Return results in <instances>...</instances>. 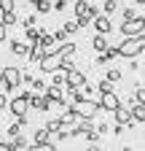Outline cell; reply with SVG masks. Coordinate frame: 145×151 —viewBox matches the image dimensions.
<instances>
[{
  "label": "cell",
  "mask_w": 145,
  "mask_h": 151,
  "mask_svg": "<svg viewBox=\"0 0 145 151\" xmlns=\"http://www.w3.org/2000/svg\"><path fill=\"white\" fill-rule=\"evenodd\" d=\"M142 51H145V35L124 38V43H118V57H126V60H137Z\"/></svg>",
  "instance_id": "1"
},
{
  "label": "cell",
  "mask_w": 145,
  "mask_h": 151,
  "mask_svg": "<svg viewBox=\"0 0 145 151\" xmlns=\"http://www.w3.org/2000/svg\"><path fill=\"white\" fill-rule=\"evenodd\" d=\"M72 111L78 113V119H81V122H92L97 113L102 111V105H100V100H86V97H83L81 103L72 105Z\"/></svg>",
  "instance_id": "2"
},
{
  "label": "cell",
  "mask_w": 145,
  "mask_h": 151,
  "mask_svg": "<svg viewBox=\"0 0 145 151\" xmlns=\"http://www.w3.org/2000/svg\"><path fill=\"white\" fill-rule=\"evenodd\" d=\"M19 86H22V70L16 65H6L3 68V89H6V94H14Z\"/></svg>",
  "instance_id": "3"
},
{
  "label": "cell",
  "mask_w": 145,
  "mask_h": 151,
  "mask_svg": "<svg viewBox=\"0 0 145 151\" xmlns=\"http://www.w3.org/2000/svg\"><path fill=\"white\" fill-rule=\"evenodd\" d=\"M30 97H32V92H22V94H16V97L8 100V111L14 113L16 119H24V116H27V111H30Z\"/></svg>",
  "instance_id": "4"
},
{
  "label": "cell",
  "mask_w": 145,
  "mask_h": 151,
  "mask_svg": "<svg viewBox=\"0 0 145 151\" xmlns=\"http://www.w3.org/2000/svg\"><path fill=\"white\" fill-rule=\"evenodd\" d=\"M118 32L124 38H140V35H145V16H137V19H132V22H121Z\"/></svg>",
  "instance_id": "5"
},
{
  "label": "cell",
  "mask_w": 145,
  "mask_h": 151,
  "mask_svg": "<svg viewBox=\"0 0 145 151\" xmlns=\"http://www.w3.org/2000/svg\"><path fill=\"white\" fill-rule=\"evenodd\" d=\"M72 11H75V19H86V22H94V16H97V8L92 3H86V0H75Z\"/></svg>",
  "instance_id": "6"
},
{
  "label": "cell",
  "mask_w": 145,
  "mask_h": 151,
  "mask_svg": "<svg viewBox=\"0 0 145 151\" xmlns=\"http://www.w3.org/2000/svg\"><path fill=\"white\" fill-rule=\"evenodd\" d=\"M100 105H102V111H110V113H116L118 108H124V103H121V97H118L116 92L100 94Z\"/></svg>",
  "instance_id": "7"
},
{
  "label": "cell",
  "mask_w": 145,
  "mask_h": 151,
  "mask_svg": "<svg viewBox=\"0 0 145 151\" xmlns=\"http://www.w3.org/2000/svg\"><path fill=\"white\" fill-rule=\"evenodd\" d=\"M43 97H46V100H48V105H54V108H65V103H67L59 86H46Z\"/></svg>",
  "instance_id": "8"
},
{
  "label": "cell",
  "mask_w": 145,
  "mask_h": 151,
  "mask_svg": "<svg viewBox=\"0 0 145 151\" xmlns=\"http://www.w3.org/2000/svg\"><path fill=\"white\" fill-rule=\"evenodd\" d=\"M92 24H94V30H97V35H107V32H110V30H113V22H110V16H105V14H97Z\"/></svg>",
  "instance_id": "9"
},
{
  "label": "cell",
  "mask_w": 145,
  "mask_h": 151,
  "mask_svg": "<svg viewBox=\"0 0 145 151\" xmlns=\"http://www.w3.org/2000/svg\"><path fill=\"white\" fill-rule=\"evenodd\" d=\"M65 86H75V89L86 86V76H83L81 70H75V68H72V70L65 76Z\"/></svg>",
  "instance_id": "10"
},
{
  "label": "cell",
  "mask_w": 145,
  "mask_h": 151,
  "mask_svg": "<svg viewBox=\"0 0 145 151\" xmlns=\"http://www.w3.org/2000/svg\"><path fill=\"white\" fill-rule=\"evenodd\" d=\"M116 124H118V127H129V124H132V111L126 108V105L116 111Z\"/></svg>",
  "instance_id": "11"
},
{
  "label": "cell",
  "mask_w": 145,
  "mask_h": 151,
  "mask_svg": "<svg viewBox=\"0 0 145 151\" xmlns=\"http://www.w3.org/2000/svg\"><path fill=\"white\" fill-rule=\"evenodd\" d=\"M30 105L35 108V111H41V113H46L51 105H48V100L43 97V94H32V97H30Z\"/></svg>",
  "instance_id": "12"
},
{
  "label": "cell",
  "mask_w": 145,
  "mask_h": 151,
  "mask_svg": "<svg viewBox=\"0 0 145 151\" xmlns=\"http://www.w3.org/2000/svg\"><path fill=\"white\" fill-rule=\"evenodd\" d=\"M8 43H11V54H16V57L30 54V43H24V41H8Z\"/></svg>",
  "instance_id": "13"
},
{
  "label": "cell",
  "mask_w": 145,
  "mask_h": 151,
  "mask_svg": "<svg viewBox=\"0 0 145 151\" xmlns=\"http://www.w3.org/2000/svg\"><path fill=\"white\" fill-rule=\"evenodd\" d=\"M92 46H94L97 54H105L107 49H110V43H107V38H105V35H94V38H92Z\"/></svg>",
  "instance_id": "14"
},
{
  "label": "cell",
  "mask_w": 145,
  "mask_h": 151,
  "mask_svg": "<svg viewBox=\"0 0 145 151\" xmlns=\"http://www.w3.org/2000/svg\"><path fill=\"white\" fill-rule=\"evenodd\" d=\"M51 132L46 129V127H41V129H35V138H32V143H38V146H43V143H51Z\"/></svg>",
  "instance_id": "15"
},
{
  "label": "cell",
  "mask_w": 145,
  "mask_h": 151,
  "mask_svg": "<svg viewBox=\"0 0 145 151\" xmlns=\"http://www.w3.org/2000/svg\"><path fill=\"white\" fill-rule=\"evenodd\" d=\"M27 57H30V62H41L43 60V46H41V41L38 43H30V54Z\"/></svg>",
  "instance_id": "16"
},
{
  "label": "cell",
  "mask_w": 145,
  "mask_h": 151,
  "mask_svg": "<svg viewBox=\"0 0 145 151\" xmlns=\"http://www.w3.org/2000/svg\"><path fill=\"white\" fill-rule=\"evenodd\" d=\"M59 119H62V124H65V127H70V124H75V122H81V119H78V113L72 111V105H70V108H65V113H62Z\"/></svg>",
  "instance_id": "17"
},
{
  "label": "cell",
  "mask_w": 145,
  "mask_h": 151,
  "mask_svg": "<svg viewBox=\"0 0 145 151\" xmlns=\"http://www.w3.org/2000/svg\"><path fill=\"white\" fill-rule=\"evenodd\" d=\"M65 94H67V100H70L72 105L83 100V92H81V89H75V86H65Z\"/></svg>",
  "instance_id": "18"
},
{
  "label": "cell",
  "mask_w": 145,
  "mask_h": 151,
  "mask_svg": "<svg viewBox=\"0 0 145 151\" xmlns=\"http://www.w3.org/2000/svg\"><path fill=\"white\" fill-rule=\"evenodd\" d=\"M129 111H132V122H145V105L134 103V105H129Z\"/></svg>",
  "instance_id": "19"
},
{
  "label": "cell",
  "mask_w": 145,
  "mask_h": 151,
  "mask_svg": "<svg viewBox=\"0 0 145 151\" xmlns=\"http://www.w3.org/2000/svg\"><path fill=\"white\" fill-rule=\"evenodd\" d=\"M41 32H43L41 27H27V30H24V38H27V43H38V41H41Z\"/></svg>",
  "instance_id": "20"
},
{
  "label": "cell",
  "mask_w": 145,
  "mask_h": 151,
  "mask_svg": "<svg viewBox=\"0 0 145 151\" xmlns=\"http://www.w3.org/2000/svg\"><path fill=\"white\" fill-rule=\"evenodd\" d=\"M43 127H46V129L51 132V135H57V132H59V129H65V124H62V119H51V122H46Z\"/></svg>",
  "instance_id": "21"
},
{
  "label": "cell",
  "mask_w": 145,
  "mask_h": 151,
  "mask_svg": "<svg viewBox=\"0 0 145 151\" xmlns=\"http://www.w3.org/2000/svg\"><path fill=\"white\" fill-rule=\"evenodd\" d=\"M27 151H59L54 143H43V146H38V143H32V146H27Z\"/></svg>",
  "instance_id": "22"
},
{
  "label": "cell",
  "mask_w": 145,
  "mask_h": 151,
  "mask_svg": "<svg viewBox=\"0 0 145 151\" xmlns=\"http://www.w3.org/2000/svg\"><path fill=\"white\" fill-rule=\"evenodd\" d=\"M97 89H100V94H107V92H116V84H110L107 78H102V81L97 84Z\"/></svg>",
  "instance_id": "23"
},
{
  "label": "cell",
  "mask_w": 145,
  "mask_h": 151,
  "mask_svg": "<svg viewBox=\"0 0 145 151\" xmlns=\"http://www.w3.org/2000/svg\"><path fill=\"white\" fill-rule=\"evenodd\" d=\"M105 78L110 81V84H118L121 81V70L118 68H107V76H105Z\"/></svg>",
  "instance_id": "24"
},
{
  "label": "cell",
  "mask_w": 145,
  "mask_h": 151,
  "mask_svg": "<svg viewBox=\"0 0 145 151\" xmlns=\"http://www.w3.org/2000/svg\"><path fill=\"white\" fill-rule=\"evenodd\" d=\"M116 8H118V0H105V6H102L105 16H110V14H116Z\"/></svg>",
  "instance_id": "25"
},
{
  "label": "cell",
  "mask_w": 145,
  "mask_h": 151,
  "mask_svg": "<svg viewBox=\"0 0 145 151\" xmlns=\"http://www.w3.org/2000/svg\"><path fill=\"white\" fill-rule=\"evenodd\" d=\"M19 135H22V124H19V122H14V124L8 127V138L14 140V138H19Z\"/></svg>",
  "instance_id": "26"
},
{
  "label": "cell",
  "mask_w": 145,
  "mask_h": 151,
  "mask_svg": "<svg viewBox=\"0 0 145 151\" xmlns=\"http://www.w3.org/2000/svg\"><path fill=\"white\" fill-rule=\"evenodd\" d=\"M6 27H14V24H19V19H16V14H3V19H0Z\"/></svg>",
  "instance_id": "27"
},
{
  "label": "cell",
  "mask_w": 145,
  "mask_h": 151,
  "mask_svg": "<svg viewBox=\"0 0 145 151\" xmlns=\"http://www.w3.org/2000/svg\"><path fill=\"white\" fill-rule=\"evenodd\" d=\"M14 0H0V14H14Z\"/></svg>",
  "instance_id": "28"
},
{
  "label": "cell",
  "mask_w": 145,
  "mask_h": 151,
  "mask_svg": "<svg viewBox=\"0 0 145 151\" xmlns=\"http://www.w3.org/2000/svg\"><path fill=\"white\" fill-rule=\"evenodd\" d=\"M51 0H41V3H38V14H51Z\"/></svg>",
  "instance_id": "29"
},
{
  "label": "cell",
  "mask_w": 145,
  "mask_h": 151,
  "mask_svg": "<svg viewBox=\"0 0 145 151\" xmlns=\"http://www.w3.org/2000/svg\"><path fill=\"white\" fill-rule=\"evenodd\" d=\"M134 86H137V84H134ZM134 100H137L140 105H145V86H137V89H134Z\"/></svg>",
  "instance_id": "30"
},
{
  "label": "cell",
  "mask_w": 145,
  "mask_h": 151,
  "mask_svg": "<svg viewBox=\"0 0 145 151\" xmlns=\"http://www.w3.org/2000/svg\"><path fill=\"white\" fill-rule=\"evenodd\" d=\"M35 24H38V16H32V14L22 19V27H24V30H27V27H35Z\"/></svg>",
  "instance_id": "31"
},
{
  "label": "cell",
  "mask_w": 145,
  "mask_h": 151,
  "mask_svg": "<svg viewBox=\"0 0 145 151\" xmlns=\"http://www.w3.org/2000/svg\"><path fill=\"white\" fill-rule=\"evenodd\" d=\"M14 146H16V148H22V151H27V146H30V143H27V138H24V135H19V138H14Z\"/></svg>",
  "instance_id": "32"
},
{
  "label": "cell",
  "mask_w": 145,
  "mask_h": 151,
  "mask_svg": "<svg viewBox=\"0 0 145 151\" xmlns=\"http://www.w3.org/2000/svg\"><path fill=\"white\" fill-rule=\"evenodd\" d=\"M54 43H67V32L65 30H57V32H54Z\"/></svg>",
  "instance_id": "33"
},
{
  "label": "cell",
  "mask_w": 145,
  "mask_h": 151,
  "mask_svg": "<svg viewBox=\"0 0 145 151\" xmlns=\"http://www.w3.org/2000/svg\"><path fill=\"white\" fill-rule=\"evenodd\" d=\"M121 16H124V22H132V19H137V11H134V8H124Z\"/></svg>",
  "instance_id": "34"
},
{
  "label": "cell",
  "mask_w": 145,
  "mask_h": 151,
  "mask_svg": "<svg viewBox=\"0 0 145 151\" xmlns=\"http://www.w3.org/2000/svg\"><path fill=\"white\" fill-rule=\"evenodd\" d=\"M62 30H65V32L70 35V32H78L81 27H78V22H65V27H62Z\"/></svg>",
  "instance_id": "35"
},
{
  "label": "cell",
  "mask_w": 145,
  "mask_h": 151,
  "mask_svg": "<svg viewBox=\"0 0 145 151\" xmlns=\"http://www.w3.org/2000/svg\"><path fill=\"white\" fill-rule=\"evenodd\" d=\"M0 151H16L14 140H11V138H8V140H0Z\"/></svg>",
  "instance_id": "36"
},
{
  "label": "cell",
  "mask_w": 145,
  "mask_h": 151,
  "mask_svg": "<svg viewBox=\"0 0 145 151\" xmlns=\"http://www.w3.org/2000/svg\"><path fill=\"white\" fill-rule=\"evenodd\" d=\"M54 86H65V73H62V70L54 73Z\"/></svg>",
  "instance_id": "37"
},
{
  "label": "cell",
  "mask_w": 145,
  "mask_h": 151,
  "mask_svg": "<svg viewBox=\"0 0 145 151\" xmlns=\"http://www.w3.org/2000/svg\"><path fill=\"white\" fill-rule=\"evenodd\" d=\"M105 57H107V62H110V60H116V57H118V46H113V43H110V49L105 51Z\"/></svg>",
  "instance_id": "38"
},
{
  "label": "cell",
  "mask_w": 145,
  "mask_h": 151,
  "mask_svg": "<svg viewBox=\"0 0 145 151\" xmlns=\"http://www.w3.org/2000/svg\"><path fill=\"white\" fill-rule=\"evenodd\" d=\"M30 89H35V92H46V84L41 81V78H32V86Z\"/></svg>",
  "instance_id": "39"
},
{
  "label": "cell",
  "mask_w": 145,
  "mask_h": 151,
  "mask_svg": "<svg viewBox=\"0 0 145 151\" xmlns=\"http://www.w3.org/2000/svg\"><path fill=\"white\" fill-rule=\"evenodd\" d=\"M51 6H54V11H65L67 8V0H51Z\"/></svg>",
  "instance_id": "40"
},
{
  "label": "cell",
  "mask_w": 145,
  "mask_h": 151,
  "mask_svg": "<svg viewBox=\"0 0 145 151\" xmlns=\"http://www.w3.org/2000/svg\"><path fill=\"white\" fill-rule=\"evenodd\" d=\"M0 111H8V94L0 92Z\"/></svg>",
  "instance_id": "41"
},
{
  "label": "cell",
  "mask_w": 145,
  "mask_h": 151,
  "mask_svg": "<svg viewBox=\"0 0 145 151\" xmlns=\"http://www.w3.org/2000/svg\"><path fill=\"white\" fill-rule=\"evenodd\" d=\"M6 38H8V27H6L3 22H0V43H3V41H6Z\"/></svg>",
  "instance_id": "42"
},
{
  "label": "cell",
  "mask_w": 145,
  "mask_h": 151,
  "mask_svg": "<svg viewBox=\"0 0 145 151\" xmlns=\"http://www.w3.org/2000/svg\"><path fill=\"white\" fill-rule=\"evenodd\" d=\"M110 129H113L110 124H100V127H97V132H100V135H107V132H110Z\"/></svg>",
  "instance_id": "43"
},
{
  "label": "cell",
  "mask_w": 145,
  "mask_h": 151,
  "mask_svg": "<svg viewBox=\"0 0 145 151\" xmlns=\"http://www.w3.org/2000/svg\"><path fill=\"white\" fill-rule=\"evenodd\" d=\"M94 65H107V57H105V54H97V57H94Z\"/></svg>",
  "instance_id": "44"
},
{
  "label": "cell",
  "mask_w": 145,
  "mask_h": 151,
  "mask_svg": "<svg viewBox=\"0 0 145 151\" xmlns=\"http://www.w3.org/2000/svg\"><path fill=\"white\" fill-rule=\"evenodd\" d=\"M86 151H102V148H100V143H92V146H89Z\"/></svg>",
  "instance_id": "45"
},
{
  "label": "cell",
  "mask_w": 145,
  "mask_h": 151,
  "mask_svg": "<svg viewBox=\"0 0 145 151\" xmlns=\"http://www.w3.org/2000/svg\"><path fill=\"white\" fill-rule=\"evenodd\" d=\"M38 3H41V0H27V6H35V8H38Z\"/></svg>",
  "instance_id": "46"
},
{
  "label": "cell",
  "mask_w": 145,
  "mask_h": 151,
  "mask_svg": "<svg viewBox=\"0 0 145 151\" xmlns=\"http://www.w3.org/2000/svg\"><path fill=\"white\" fill-rule=\"evenodd\" d=\"M134 3H137V6H145V0H134Z\"/></svg>",
  "instance_id": "47"
},
{
  "label": "cell",
  "mask_w": 145,
  "mask_h": 151,
  "mask_svg": "<svg viewBox=\"0 0 145 151\" xmlns=\"http://www.w3.org/2000/svg\"><path fill=\"white\" fill-rule=\"evenodd\" d=\"M0 86H3V70H0Z\"/></svg>",
  "instance_id": "48"
},
{
  "label": "cell",
  "mask_w": 145,
  "mask_h": 151,
  "mask_svg": "<svg viewBox=\"0 0 145 151\" xmlns=\"http://www.w3.org/2000/svg\"><path fill=\"white\" fill-rule=\"evenodd\" d=\"M121 151H132V148H129V146H124V148H121Z\"/></svg>",
  "instance_id": "49"
}]
</instances>
